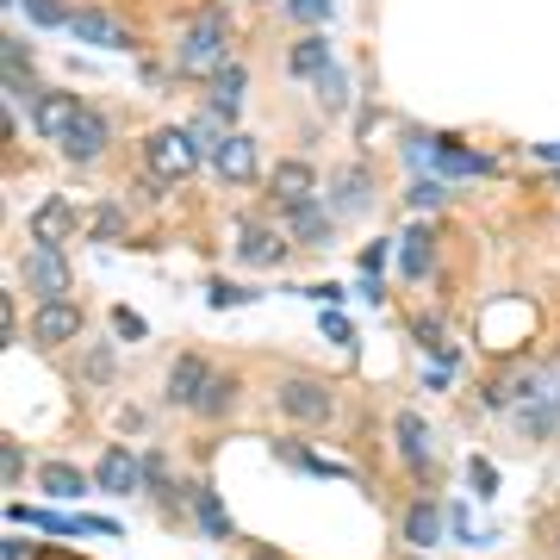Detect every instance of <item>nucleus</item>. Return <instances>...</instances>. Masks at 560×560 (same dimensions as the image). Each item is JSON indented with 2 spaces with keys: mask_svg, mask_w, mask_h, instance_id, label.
<instances>
[{
  "mask_svg": "<svg viewBox=\"0 0 560 560\" xmlns=\"http://www.w3.org/2000/svg\"><path fill=\"white\" fill-rule=\"evenodd\" d=\"M94 486L101 492H113V499H138L143 492V455H131V448H106L101 455V467H94Z\"/></svg>",
  "mask_w": 560,
  "mask_h": 560,
  "instance_id": "nucleus-10",
  "label": "nucleus"
},
{
  "mask_svg": "<svg viewBox=\"0 0 560 560\" xmlns=\"http://www.w3.org/2000/svg\"><path fill=\"white\" fill-rule=\"evenodd\" d=\"M330 69H337V62H330V38H324V32H305V38L287 50V75L293 81H324Z\"/></svg>",
  "mask_w": 560,
  "mask_h": 560,
  "instance_id": "nucleus-19",
  "label": "nucleus"
},
{
  "mask_svg": "<svg viewBox=\"0 0 560 560\" xmlns=\"http://www.w3.org/2000/svg\"><path fill=\"white\" fill-rule=\"evenodd\" d=\"M20 287L32 293V300H69V256L62 249H50V243H32L20 256Z\"/></svg>",
  "mask_w": 560,
  "mask_h": 560,
  "instance_id": "nucleus-2",
  "label": "nucleus"
},
{
  "mask_svg": "<svg viewBox=\"0 0 560 560\" xmlns=\"http://www.w3.org/2000/svg\"><path fill=\"white\" fill-rule=\"evenodd\" d=\"M393 243H399L393 261H399L405 280H430V275H436V231H430V224H411V231L393 237Z\"/></svg>",
  "mask_w": 560,
  "mask_h": 560,
  "instance_id": "nucleus-16",
  "label": "nucleus"
},
{
  "mask_svg": "<svg viewBox=\"0 0 560 560\" xmlns=\"http://www.w3.org/2000/svg\"><path fill=\"white\" fill-rule=\"evenodd\" d=\"M399 560H430V555H399Z\"/></svg>",
  "mask_w": 560,
  "mask_h": 560,
  "instance_id": "nucleus-41",
  "label": "nucleus"
},
{
  "mask_svg": "<svg viewBox=\"0 0 560 560\" xmlns=\"http://www.w3.org/2000/svg\"><path fill=\"white\" fill-rule=\"evenodd\" d=\"M81 305L75 300H44V305H32V324H25V330H32V342H38V349H57V342H75L81 337Z\"/></svg>",
  "mask_w": 560,
  "mask_h": 560,
  "instance_id": "nucleus-7",
  "label": "nucleus"
},
{
  "mask_svg": "<svg viewBox=\"0 0 560 560\" xmlns=\"http://www.w3.org/2000/svg\"><path fill=\"white\" fill-rule=\"evenodd\" d=\"M113 374H119V361H113V349H106V342H94V349L81 355V381H88V386H106Z\"/></svg>",
  "mask_w": 560,
  "mask_h": 560,
  "instance_id": "nucleus-29",
  "label": "nucleus"
},
{
  "mask_svg": "<svg viewBox=\"0 0 560 560\" xmlns=\"http://www.w3.org/2000/svg\"><path fill=\"white\" fill-rule=\"evenodd\" d=\"M399 536L411 541L418 555H423V548H436V541L448 536V511H442L436 499H411V504H405V517H399Z\"/></svg>",
  "mask_w": 560,
  "mask_h": 560,
  "instance_id": "nucleus-14",
  "label": "nucleus"
},
{
  "mask_svg": "<svg viewBox=\"0 0 560 560\" xmlns=\"http://www.w3.org/2000/svg\"><path fill=\"white\" fill-rule=\"evenodd\" d=\"M287 13L300 25H324L330 13H337V0H287Z\"/></svg>",
  "mask_w": 560,
  "mask_h": 560,
  "instance_id": "nucleus-34",
  "label": "nucleus"
},
{
  "mask_svg": "<svg viewBox=\"0 0 560 560\" xmlns=\"http://www.w3.org/2000/svg\"><path fill=\"white\" fill-rule=\"evenodd\" d=\"M219 113H194V119H187V125H180V131H187V143H194V156H219V150H224V138H231V131H219Z\"/></svg>",
  "mask_w": 560,
  "mask_h": 560,
  "instance_id": "nucleus-27",
  "label": "nucleus"
},
{
  "mask_svg": "<svg viewBox=\"0 0 560 560\" xmlns=\"http://www.w3.org/2000/svg\"><path fill=\"white\" fill-rule=\"evenodd\" d=\"M206 300H212V305H243V300H256V293H243V287H231V280H212V287H206Z\"/></svg>",
  "mask_w": 560,
  "mask_h": 560,
  "instance_id": "nucleus-38",
  "label": "nucleus"
},
{
  "mask_svg": "<svg viewBox=\"0 0 560 560\" xmlns=\"http://www.w3.org/2000/svg\"><path fill=\"white\" fill-rule=\"evenodd\" d=\"M219 381V368L206 355H175V368H168V386H162V399L175 405V411H200V399H206V386Z\"/></svg>",
  "mask_w": 560,
  "mask_h": 560,
  "instance_id": "nucleus-6",
  "label": "nucleus"
},
{
  "mask_svg": "<svg viewBox=\"0 0 560 560\" xmlns=\"http://www.w3.org/2000/svg\"><path fill=\"white\" fill-rule=\"evenodd\" d=\"M69 32H75L81 44H101V50H131V32H125L113 13H101V7H81L75 20H69Z\"/></svg>",
  "mask_w": 560,
  "mask_h": 560,
  "instance_id": "nucleus-18",
  "label": "nucleus"
},
{
  "mask_svg": "<svg viewBox=\"0 0 560 560\" xmlns=\"http://www.w3.org/2000/svg\"><path fill=\"white\" fill-rule=\"evenodd\" d=\"M393 442H399V460L418 474V480H430V467H436V455H430V430H423L418 411H399L393 418Z\"/></svg>",
  "mask_w": 560,
  "mask_h": 560,
  "instance_id": "nucleus-17",
  "label": "nucleus"
},
{
  "mask_svg": "<svg viewBox=\"0 0 560 560\" xmlns=\"http://www.w3.org/2000/svg\"><path fill=\"white\" fill-rule=\"evenodd\" d=\"M25 555H32V541H20V536H13L7 548H0V560H25Z\"/></svg>",
  "mask_w": 560,
  "mask_h": 560,
  "instance_id": "nucleus-40",
  "label": "nucleus"
},
{
  "mask_svg": "<svg viewBox=\"0 0 560 560\" xmlns=\"http://www.w3.org/2000/svg\"><path fill=\"white\" fill-rule=\"evenodd\" d=\"M143 156H150V168H156V180H175L194 168V143H187V131H150L143 138Z\"/></svg>",
  "mask_w": 560,
  "mask_h": 560,
  "instance_id": "nucleus-12",
  "label": "nucleus"
},
{
  "mask_svg": "<svg viewBox=\"0 0 560 560\" xmlns=\"http://www.w3.org/2000/svg\"><path fill=\"white\" fill-rule=\"evenodd\" d=\"M436 175L442 180H467V175H492V156H474L467 143H455V138H436Z\"/></svg>",
  "mask_w": 560,
  "mask_h": 560,
  "instance_id": "nucleus-21",
  "label": "nucleus"
},
{
  "mask_svg": "<svg viewBox=\"0 0 560 560\" xmlns=\"http://www.w3.org/2000/svg\"><path fill=\"white\" fill-rule=\"evenodd\" d=\"M280 212H287V237L305 243V249H324L330 231H337V212L324 200H300V206H280Z\"/></svg>",
  "mask_w": 560,
  "mask_h": 560,
  "instance_id": "nucleus-11",
  "label": "nucleus"
},
{
  "mask_svg": "<svg viewBox=\"0 0 560 560\" xmlns=\"http://www.w3.org/2000/svg\"><path fill=\"white\" fill-rule=\"evenodd\" d=\"M268 194H275L280 206H300V200H318V168L305 156H287L268 168Z\"/></svg>",
  "mask_w": 560,
  "mask_h": 560,
  "instance_id": "nucleus-13",
  "label": "nucleus"
},
{
  "mask_svg": "<svg viewBox=\"0 0 560 560\" xmlns=\"http://www.w3.org/2000/svg\"><path fill=\"white\" fill-rule=\"evenodd\" d=\"M405 200L418 206V212H436V206L448 200V187H442V180H430V175H423V180H411V187H405Z\"/></svg>",
  "mask_w": 560,
  "mask_h": 560,
  "instance_id": "nucleus-32",
  "label": "nucleus"
},
{
  "mask_svg": "<svg viewBox=\"0 0 560 560\" xmlns=\"http://www.w3.org/2000/svg\"><path fill=\"white\" fill-rule=\"evenodd\" d=\"M94 231H101V237H119V231H125V212H119V206H101Z\"/></svg>",
  "mask_w": 560,
  "mask_h": 560,
  "instance_id": "nucleus-39",
  "label": "nucleus"
},
{
  "mask_svg": "<svg viewBox=\"0 0 560 560\" xmlns=\"http://www.w3.org/2000/svg\"><path fill=\"white\" fill-rule=\"evenodd\" d=\"M287 249H293V237L275 231V224H256V219L237 224V261H243V268H280Z\"/></svg>",
  "mask_w": 560,
  "mask_h": 560,
  "instance_id": "nucleus-8",
  "label": "nucleus"
},
{
  "mask_svg": "<svg viewBox=\"0 0 560 560\" xmlns=\"http://www.w3.org/2000/svg\"><path fill=\"white\" fill-rule=\"evenodd\" d=\"M13 523H32L44 536H125L113 517H69V511H25V504H13Z\"/></svg>",
  "mask_w": 560,
  "mask_h": 560,
  "instance_id": "nucleus-9",
  "label": "nucleus"
},
{
  "mask_svg": "<svg viewBox=\"0 0 560 560\" xmlns=\"http://www.w3.org/2000/svg\"><path fill=\"white\" fill-rule=\"evenodd\" d=\"M212 168H219L231 187H249V180L261 175V143L249 138V131H231V138H224V150L212 156Z\"/></svg>",
  "mask_w": 560,
  "mask_h": 560,
  "instance_id": "nucleus-15",
  "label": "nucleus"
},
{
  "mask_svg": "<svg viewBox=\"0 0 560 560\" xmlns=\"http://www.w3.org/2000/svg\"><path fill=\"white\" fill-rule=\"evenodd\" d=\"M187 511H194V523H200V529H206L212 541H231V511L219 504V492H212V486H194Z\"/></svg>",
  "mask_w": 560,
  "mask_h": 560,
  "instance_id": "nucleus-25",
  "label": "nucleus"
},
{
  "mask_svg": "<svg viewBox=\"0 0 560 560\" xmlns=\"http://www.w3.org/2000/svg\"><path fill=\"white\" fill-rule=\"evenodd\" d=\"M324 337L337 342V349H355V324L342 318V312H324Z\"/></svg>",
  "mask_w": 560,
  "mask_h": 560,
  "instance_id": "nucleus-36",
  "label": "nucleus"
},
{
  "mask_svg": "<svg viewBox=\"0 0 560 560\" xmlns=\"http://www.w3.org/2000/svg\"><path fill=\"white\" fill-rule=\"evenodd\" d=\"M175 62L187 69V75H206V81L219 75L224 62H231V57H224V20H219V13H206V20H194L187 32H180Z\"/></svg>",
  "mask_w": 560,
  "mask_h": 560,
  "instance_id": "nucleus-1",
  "label": "nucleus"
},
{
  "mask_svg": "<svg viewBox=\"0 0 560 560\" xmlns=\"http://www.w3.org/2000/svg\"><path fill=\"white\" fill-rule=\"evenodd\" d=\"M275 460L280 467H293V474H324V480H337L342 474L337 460H318L312 448H300V442H275Z\"/></svg>",
  "mask_w": 560,
  "mask_h": 560,
  "instance_id": "nucleus-28",
  "label": "nucleus"
},
{
  "mask_svg": "<svg viewBox=\"0 0 560 560\" xmlns=\"http://www.w3.org/2000/svg\"><path fill=\"white\" fill-rule=\"evenodd\" d=\"M143 499H156L162 511H180V486H175V467L162 448H143Z\"/></svg>",
  "mask_w": 560,
  "mask_h": 560,
  "instance_id": "nucleus-22",
  "label": "nucleus"
},
{
  "mask_svg": "<svg viewBox=\"0 0 560 560\" xmlns=\"http://www.w3.org/2000/svg\"><path fill=\"white\" fill-rule=\"evenodd\" d=\"M69 231H75V206H69V200H44L38 212H32V237L50 243V249H62Z\"/></svg>",
  "mask_w": 560,
  "mask_h": 560,
  "instance_id": "nucleus-24",
  "label": "nucleus"
},
{
  "mask_svg": "<svg viewBox=\"0 0 560 560\" xmlns=\"http://www.w3.org/2000/svg\"><path fill=\"white\" fill-rule=\"evenodd\" d=\"M243 88H249V69H243V62H224L219 75L206 81V94H212V101H206V113L237 119V113H243Z\"/></svg>",
  "mask_w": 560,
  "mask_h": 560,
  "instance_id": "nucleus-20",
  "label": "nucleus"
},
{
  "mask_svg": "<svg viewBox=\"0 0 560 560\" xmlns=\"http://www.w3.org/2000/svg\"><path fill=\"white\" fill-rule=\"evenodd\" d=\"M57 150H62L69 162H101L106 150H113V119H106L101 106L81 101V106H75V119H69V131L57 138Z\"/></svg>",
  "mask_w": 560,
  "mask_h": 560,
  "instance_id": "nucleus-4",
  "label": "nucleus"
},
{
  "mask_svg": "<svg viewBox=\"0 0 560 560\" xmlns=\"http://www.w3.org/2000/svg\"><path fill=\"white\" fill-rule=\"evenodd\" d=\"M324 194H330L324 206H330L337 219H368V212H374V168H368V162H342Z\"/></svg>",
  "mask_w": 560,
  "mask_h": 560,
  "instance_id": "nucleus-5",
  "label": "nucleus"
},
{
  "mask_svg": "<svg viewBox=\"0 0 560 560\" xmlns=\"http://www.w3.org/2000/svg\"><path fill=\"white\" fill-rule=\"evenodd\" d=\"M20 7H25V20H32V25H44V32H57V25H69V20H75V13H69L62 0H20Z\"/></svg>",
  "mask_w": 560,
  "mask_h": 560,
  "instance_id": "nucleus-31",
  "label": "nucleus"
},
{
  "mask_svg": "<svg viewBox=\"0 0 560 560\" xmlns=\"http://www.w3.org/2000/svg\"><path fill=\"white\" fill-rule=\"evenodd\" d=\"M38 492H50V499H81V492H88V474L69 467V460H44L38 467Z\"/></svg>",
  "mask_w": 560,
  "mask_h": 560,
  "instance_id": "nucleus-26",
  "label": "nucleus"
},
{
  "mask_svg": "<svg viewBox=\"0 0 560 560\" xmlns=\"http://www.w3.org/2000/svg\"><path fill=\"white\" fill-rule=\"evenodd\" d=\"M467 480H474V492H480V499H499V474H492V460H467Z\"/></svg>",
  "mask_w": 560,
  "mask_h": 560,
  "instance_id": "nucleus-35",
  "label": "nucleus"
},
{
  "mask_svg": "<svg viewBox=\"0 0 560 560\" xmlns=\"http://www.w3.org/2000/svg\"><path fill=\"white\" fill-rule=\"evenodd\" d=\"M318 101H324V113H342V106H349V75H342V69H330V75L318 81Z\"/></svg>",
  "mask_w": 560,
  "mask_h": 560,
  "instance_id": "nucleus-33",
  "label": "nucleus"
},
{
  "mask_svg": "<svg viewBox=\"0 0 560 560\" xmlns=\"http://www.w3.org/2000/svg\"><path fill=\"white\" fill-rule=\"evenodd\" d=\"M231 405H237V381H231V374H219V381L206 386V399H200V418H224Z\"/></svg>",
  "mask_w": 560,
  "mask_h": 560,
  "instance_id": "nucleus-30",
  "label": "nucleus"
},
{
  "mask_svg": "<svg viewBox=\"0 0 560 560\" xmlns=\"http://www.w3.org/2000/svg\"><path fill=\"white\" fill-rule=\"evenodd\" d=\"M75 94H44L38 101V113H32V131H38L44 143H57L62 131H69V119H75Z\"/></svg>",
  "mask_w": 560,
  "mask_h": 560,
  "instance_id": "nucleus-23",
  "label": "nucleus"
},
{
  "mask_svg": "<svg viewBox=\"0 0 560 560\" xmlns=\"http://www.w3.org/2000/svg\"><path fill=\"white\" fill-rule=\"evenodd\" d=\"M20 474H25V448H20V442H7V448H0V480L20 486Z\"/></svg>",
  "mask_w": 560,
  "mask_h": 560,
  "instance_id": "nucleus-37",
  "label": "nucleus"
},
{
  "mask_svg": "<svg viewBox=\"0 0 560 560\" xmlns=\"http://www.w3.org/2000/svg\"><path fill=\"white\" fill-rule=\"evenodd\" d=\"M275 405H280L293 423H324L330 411H337V399H330V386H324L318 374H280Z\"/></svg>",
  "mask_w": 560,
  "mask_h": 560,
  "instance_id": "nucleus-3",
  "label": "nucleus"
}]
</instances>
